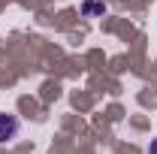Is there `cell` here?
Wrapping results in <instances>:
<instances>
[{
    "label": "cell",
    "mask_w": 157,
    "mask_h": 154,
    "mask_svg": "<svg viewBox=\"0 0 157 154\" xmlns=\"http://www.w3.org/2000/svg\"><path fill=\"white\" fill-rule=\"evenodd\" d=\"M21 130V121L15 115H9V112H0V145L3 142H12Z\"/></svg>",
    "instance_id": "obj_1"
},
{
    "label": "cell",
    "mask_w": 157,
    "mask_h": 154,
    "mask_svg": "<svg viewBox=\"0 0 157 154\" xmlns=\"http://www.w3.org/2000/svg\"><path fill=\"white\" fill-rule=\"evenodd\" d=\"M103 12H106L103 3H91V0L85 3V15H103Z\"/></svg>",
    "instance_id": "obj_2"
},
{
    "label": "cell",
    "mask_w": 157,
    "mask_h": 154,
    "mask_svg": "<svg viewBox=\"0 0 157 154\" xmlns=\"http://www.w3.org/2000/svg\"><path fill=\"white\" fill-rule=\"evenodd\" d=\"M148 154H157V139H151V145H148Z\"/></svg>",
    "instance_id": "obj_3"
}]
</instances>
